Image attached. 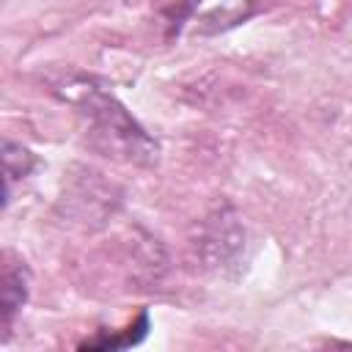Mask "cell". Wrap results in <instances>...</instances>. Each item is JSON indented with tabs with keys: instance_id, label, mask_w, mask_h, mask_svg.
<instances>
[{
	"instance_id": "cell-1",
	"label": "cell",
	"mask_w": 352,
	"mask_h": 352,
	"mask_svg": "<svg viewBox=\"0 0 352 352\" xmlns=\"http://www.w3.org/2000/svg\"><path fill=\"white\" fill-rule=\"evenodd\" d=\"M77 94L82 96V107H85L82 113L94 121V129L99 135H104V138L113 135V146H126L129 157H135V160L138 157L151 160L157 146L143 135V129L124 113V107L113 96L102 94L99 88H91L88 82H82L77 88Z\"/></svg>"
},
{
	"instance_id": "cell-2",
	"label": "cell",
	"mask_w": 352,
	"mask_h": 352,
	"mask_svg": "<svg viewBox=\"0 0 352 352\" xmlns=\"http://www.w3.org/2000/svg\"><path fill=\"white\" fill-rule=\"evenodd\" d=\"M250 11H253V0H187L176 22L179 28L195 25L198 33H217V30L234 28Z\"/></svg>"
},
{
	"instance_id": "cell-3",
	"label": "cell",
	"mask_w": 352,
	"mask_h": 352,
	"mask_svg": "<svg viewBox=\"0 0 352 352\" xmlns=\"http://www.w3.org/2000/svg\"><path fill=\"white\" fill-rule=\"evenodd\" d=\"M28 297V272L25 267H14V264H6V272H3V314H6V327L11 324L14 314L22 308Z\"/></svg>"
}]
</instances>
